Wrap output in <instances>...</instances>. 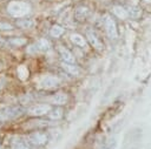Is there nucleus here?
Wrapping results in <instances>:
<instances>
[{
  "instance_id": "nucleus-1",
  "label": "nucleus",
  "mask_w": 151,
  "mask_h": 149,
  "mask_svg": "<svg viewBox=\"0 0 151 149\" xmlns=\"http://www.w3.org/2000/svg\"><path fill=\"white\" fill-rule=\"evenodd\" d=\"M7 12L14 18H22L31 12V5L25 1H11L7 6Z\"/></svg>"
},
{
  "instance_id": "nucleus-2",
  "label": "nucleus",
  "mask_w": 151,
  "mask_h": 149,
  "mask_svg": "<svg viewBox=\"0 0 151 149\" xmlns=\"http://www.w3.org/2000/svg\"><path fill=\"white\" fill-rule=\"evenodd\" d=\"M22 111H24V109L19 106H12V107L1 109L0 110V122L6 121V120L15 118V117L20 116L22 114Z\"/></svg>"
},
{
  "instance_id": "nucleus-3",
  "label": "nucleus",
  "mask_w": 151,
  "mask_h": 149,
  "mask_svg": "<svg viewBox=\"0 0 151 149\" xmlns=\"http://www.w3.org/2000/svg\"><path fill=\"white\" fill-rule=\"evenodd\" d=\"M31 144H33L34 147H40V145H44L47 143L48 141V137H47V134L46 133H42V131H33L31 133L27 138H26Z\"/></svg>"
},
{
  "instance_id": "nucleus-4",
  "label": "nucleus",
  "mask_w": 151,
  "mask_h": 149,
  "mask_svg": "<svg viewBox=\"0 0 151 149\" xmlns=\"http://www.w3.org/2000/svg\"><path fill=\"white\" fill-rule=\"evenodd\" d=\"M104 27L105 31L109 35L110 39L116 40L118 38V31H117V25L114 22V20L110 16V15H105L104 16Z\"/></svg>"
},
{
  "instance_id": "nucleus-5",
  "label": "nucleus",
  "mask_w": 151,
  "mask_h": 149,
  "mask_svg": "<svg viewBox=\"0 0 151 149\" xmlns=\"http://www.w3.org/2000/svg\"><path fill=\"white\" fill-rule=\"evenodd\" d=\"M51 109L52 108L50 104H34L27 109V114L31 116H42L48 114Z\"/></svg>"
},
{
  "instance_id": "nucleus-6",
  "label": "nucleus",
  "mask_w": 151,
  "mask_h": 149,
  "mask_svg": "<svg viewBox=\"0 0 151 149\" xmlns=\"http://www.w3.org/2000/svg\"><path fill=\"white\" fill-rule=\"evenodd\" d=\"M86 39H87V41L90 42V45L94 48V49H97V50H103V48H104V45H103V42H101V40L98 38V35L93 32V31H91V29H87L86 31Z\"/></svg>"
},
{
  "instance_id": "nucleus-7",
  "label": "nucleus",
  "mask_w": 151,
  "mask_h": 149,
  "mask_svg": "<svg viewBox=\"0 0 151 149\" xmlns=\"http://www.w3.org/2000/svg\"><path fill=\"white\" fill-rule=\"evenodd\" d=\"M40 87L45 88V89H52V88H55L60 84V80L55 76H52V75H46L44 77H41L40 82H39Z\"/></svg>"
},
{
  "instance_id": "nucleus-8",
  "label": "nucleus",
  "mask_w": 151,
  "mask_h": 149,
  "mask_svg": "<svg viewBox=\"0 0 151 149\" xmlns=\"http://www.w3.org/2000/svg\"><path fill=\"white\" fill-rule=\"evenodd\" d=\"M58 53H59V55H60V57L63 59L64 62H71V63H74V62H76L74 55H73L72 52L68 50L66 47H64V46H58Z\"/></svg>"
},
{
  "instance_id": "nucleus-9",
  "label": "nucleus",
  "mask_w": 151,
  "mask_h": 149,
  "mask_svg": "<svg viewBox=\"0 0 151 149\" xmlns=\"http://www.w3.org/2000/svg\"><path fill=\"white\" fill-rule=\"evenodd\" d=\"M61 67L63 69L70 74V75H73V76H78L81 74V69L76 65V63H71V62H61Z\"/></svg>"
},
{
  "instance_id": "nucleus-10",
  "label": "nucleus",
  "mask_w": 151,
  "mask_h": 149,
  "mask_svg": "<svg viewBox=\"0 0 151 149\" xmlns=\"http://www.w3.org/2000/svg\"><path fill=\"white\" fill-rule=\"evenodd\" d=\"M50 101H51V103H53V104H55V106H64V104H66L67 101H68V95H67L66 93L60 92V93L54 94V95L51 97Z\"/></svg>"
},
{
  "instance_id": "nucleus-11",
  "label": "nucleus",
  "mask_w": 151,
  "mask_h": 149,
  "mask_svg": "<svg viewBox=\"0 0 151 149\" xmlns=\"http://www.w3.org/2000/svg\"><path fill=\"white\" fill-rule=\"evenodd\" d=\"M90 15V9L85 6H79L76 8L74 11V18L78 20V21H84L87 19V16Z\"/></svg>"
},
{
  "instance_id": "nucleus-12",
  "label": "nucleus",
  "mask_w": 151,
  "mask_h": 149,
  "mask_svg": "<svg viewBox=\"0 0 151 149\" xmlns=\"http://www.w3.org/2000/svg\"><path fill=\"white\" fill-rule=\"evenodd\" d=\"M35 147L31 144L27 140H15L12 142V149H34Z\"/></svg>"
},
{
  "instance_id": "nucleus-13",
  "label": "nucleus",
  "mask_w": 151,
  "mask_h": 149,
  "mask_svg": "<svg viewBox=\"0 0 151 149\" xmlns=\"http://www.w3.org/2000/svg\"><path fill=\"white\" fill-rule=\"evenodd\" d=\"M71 41L76 45V46H78V47H80V48H86L87 47V42H86V39L81 35V34H78V33H73V34H71Z\"/></svg>"
},
{
  "instance_id": "nucleus-14",
  "label": "nucleus",
  "mask_w": 151,
  "mask_h": 149,
  "mask_svg": "<svg viewBox=\"0 0 151 149\" xmlns=\"http://www.w3.org/2000/svg\"><path fill=\"white\" fill-rule=\"evenodd\" d=\"M112 12H113V14H114L117 18H119V19H122V20H125V19L129 18L127 9L124 8V7H122V6H118V5L113 6V7H112Z\"/></svg>"
},
{
  "instance_id": "nucleus-15",
  "label": "nucleus",
  "mask_w": 151,
  "mask_h": 149,
  "mask_svg": "<svg viewBox=\"0 0 151 149\" xmlns=\"http://www.w3.org/2000/svg\"><path fill=\"white\" fill-rule=\"evenodd\" d=\"M63 115H64V113H63V109L60 108V107H57V108H54V109H51V111L47 114V116H48V118H51V120H60L61 117H63Z\"/></svg>"
},
{
  "instance_id": "nucleus-16",
  "label": "nucleus",
  "mask_w": 151,
  "mask_h": 149,
  "mask_svg": "<svg viewBox=\"0 0 151 149\" xmlns=\"http://www.w3.org/2000/svg\"><path fill=\"white\" fill-rule=\"evenodd\" d=\"M64 32H65L64 27H61V26H59V25H53V26L51 27V29H50V34H51V36H53V38H59V36H61V35L64 34Z\"/></svg>"
},
{
  "instance_id": "nucleus-17",
  "label": "nucleus",
  "mask_w": 151,
  "mask_h": 149,
  "mask_svg": "<svg viewBox=\"0 0 151 149\" xmlns=\"http://www.w3.org/2000/svg\"><path fill=\"white\" fill-rule=\"evenodd\" d=\"M37 48L40 49V50L46 52V50H48V49L51 48V42H50L47 39L41 38V39H39V40L37 41Z\"/></svg>"
},
{
  "instance_id": "nucleus-18",
  "label": "nucleus",
  "mask_w": 151,
  "mask_h": 149,
  "mask_svg": "<svg viewBox=\"0 0 151 149\" xmlns=\"http://www.w3.org/2000/svg\"><path fill=\"white\" fill-rule=\"evenodd\" d=\"M17 26L20 27V28H24V29L31 28V27L34 26V21L31 20V19H21V20H18L17 21Z\"/></svg>"
},
{
  "instance_id": "nucleus-19",
  "label": "nucleus",
  "mask_w": 151,
  "mask_h": 149,
  "mask_svg": "<svg viewBox=\"0 0 151 149\" xmlns=\"http://www.w3.org/2000/svg\"><path fill=\"white\" fill-rule=\"evenodd\" d=\"M127 13H129V16H131L133 19H138L142 15V9L139 7H129Z\"/></svg>"
},
{
  "instance_id": "nucleus-20",
  "label": "nucleus",
  "mask_w": 151,
  "mask_h": 149,
  "mask_svg": "<svg viewBox=\"0 0 151 149\" xmlns=\"http://www.w3.org/2000/svg\"><path fill=\"white\" fill-rule=\"evenodd\" d=\"M31 124L32 127H47L50 126V122L48 121H45V120H35V121H31Z\"/></svg>"
},
{
  "instance_id": "nucleus-21",
  "label": "nucleus",
  "mask_w": 151,
  "mask_h": 149,
  "mask_svg": "<svg viewBox=\"0 0 151 149\" xmlns=\"http://www.w3.org/2000/svg\"><path fill=\"white\" fill-rule=\"evenodd\" d=\"M9 42H11L12 45H15V46H22V45L26 43V40L22 39V38H12V39L9 40Z\"/></svg>"
},
{
  "instance_id": "nucleus-22",
  "label": "nucleus",
  "mask_w": 151,
  "mask_h": 149,
  "mask_svg": "<svg viewBox=\"0 0 151 149\" xmlns=\"http://www.w3.org/2000/svg\"><path fill=\"white\" fill-rule=\"evenodd\" d=\"M13 26L7 22H0V29H12Z\"/></svg>"
},
{
  "instance_id": "nucleus-23",
  "label": "nucleus",
  "mask_w": 151,
  "mask_h": 149,
  "mask_svg": "<svg viewBox=\"0 0 151 149\" xmlns=\"http://www.w3.org/2000/svg\"><path fill=\"white\" fill-rule=\"evenodd\" d=\"M4 86H5V81H4V80H2L1 77H0V89H1V88H2Z\"/></svg>"
},
{
  "instance_id": "nucleus-24",
  "label": "nucleus",
  "mask_w": 151,
  "mask_h": 149,
  "mask_svg": "<svg viewBox=\"0 0 151 149\" xmlns=\"http://www.w3.org/2000/svg\"><path fill=\"white\" fill-rule=\"evenodd\" d=\"M0 148H1V147H0Z\"/></svg>"
}]
</instances>
